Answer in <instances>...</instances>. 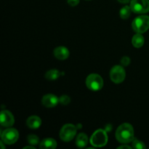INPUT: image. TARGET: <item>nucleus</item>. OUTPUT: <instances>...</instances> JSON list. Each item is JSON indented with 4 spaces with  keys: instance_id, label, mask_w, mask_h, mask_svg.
Segmentation results:
<instances>
[{
    "instance_id": "nucleus-1",
    "label": "nucleus",
    "mask_w": 149,
    "mask_h": 149,
    "mask_svg": "<svg viewBox=\"0 0 149 149\" xmlns=\"http://www.w3.org/2000/svg\"><path fill=\"white\" fill-rule=\"evenodd\" d=\"M116 138L121 143H128L134 140V129L130 124L124 123L117 128Z\"/></svg>"
},
{
    "instance_id": "nucleus-2",
    "label": "nucleus",
    "mask_w": 149,
    "mask_h": 149,
    "mask_svg": "<svg viewBox=\"0 0 149 149\" xmlns=\"http://www.w3.org/2000/svg\"><path fill=\"white\" fill-rule=\"evenodd\" d=\"M132 29L136 33H143L149 29V16L141 15L137 17L132 23Z\"/></svg>"
},
{
    "instance_id": "nucleus-3",
    "label": "nucleus",
    "mask_w": 149,
    "mask_h": 149,
    "mask_svg": "<svg viewBox=\"0 0 149 149\" xmlns=\"http://www.w3.org/2000/svg\"><path fill=\"white\" fill-rule=\"evenodd\" d=\"M108 135L103 130H97L92 135L90 138V143L95 147H103L107 144Z\"/></svg>"
},
{
    "instance_id": "nucleus-4",
    "label": "nucleus",
    "mask_w": 149,
    "mask_h": 149,
    "mask_svg": "<svg viewBox=\"0 0 149 149\" xmlns=\"http://www.w3.org/2000/svg\"><path fill=\"white\" fill-rule=\"evenodd\" d=\"M86 85L92 91H98L103 87V80L100 75L91 74L87 77Z\"/></svg>"
},
{
    "instance_id": "nucleus-5",
    "label": "nucleus",
    "mask_w": 149,
    "mask_h": 149,
    "mask_svg": "<svg viewBox=\"0 0 149 149\" xmlns=\"http://www.w3.org/2000/svg\"><path fill=\"white\" fill-rule=\"evenodd\" d=\"M77 134V127L71 124L64 125L60 132V138L65 142L71 141Z\"/></svg>"
},
{
    "instance_id": "nucleus-6",
    "label": "nucleus",
    "mask_w": 149,
    "mask_h": 149,
    "mask_svg": "<svg viewBox=\"0 0 149 149\" xmlns=\"http://www.w3.org/2000/svg\"><path fill=\"white\" fill-rule=\"evenodd\" d=\"M18 131L14 128L6 129L1 133V141L7 145L14 144L18 140Z\"/></svg>"
},
{
    "instance_id": "nucleus-7",
    "label": "nucleus",
    "mask_w": 149,
    "mask_h": 149,
    "mask_svg": "<svg viewBox=\"0 0 149 149\" xmlns=\"http://www.w3.org/2000/svg\"><path fill=\"white\" fill-rule=\"evenodd\" d=\"M130 7L135 13H146L149 12V0H132Z\"/></svg>"
},
{
    "instance_id": "nucleus-8",
    "label": "nucleus",
    "mask_w": 149,
    "mask_h": 149,
    "mask_svg": "<svg viewBox=\"0 0 149 149\" xmlns=\"http://www.w3.org/2000/svg\"><path fill=\"white\" fill-rule=\"evenodd\" d=\"M126 74L124 68L121 65H115L110 71V78L116 84L122 83L125 80Z\"/></svg>"
},
{
    "instance_id": "nucleus-9",
    "label": "nucleus",
    "mask_w": 149,
    "mask_h": 149,
    "mask_svg": "<svg viewBox=\"0 0 149 149\" xmlns=\"http://www.w3.org/2000/svg\"><path fill=\"white\" fill-rule=\"evenodd\" d=\"M0 122L2 127H10L14 125V116L12 114V113H10L8 111H1V114H0Z\"/></svg>"
},
{
    "instance_id": "nucleus-10",
    "label": "nucleus",
    "mask_w": 149,
    "mask_h": 149,
    "mask_svg": "<svg viewBox=\"0 0 149 149\" xmlns=\"http://www.w3.org/2000/svg\"><path fill=\"white\" fill-rule=\"evenodd\" d=\"M42 104L47 108H53L58 104L59 98L56 95L52 94H48L42 97Z\"/></svg>"
},
{
    "instance_id": "nucleus-11",
    "label": "nucleus",
    "mask_w": 149,
    "mask_h": 149,
    "mask_svg": "<svg viewBox=\"0 0 149 149\" xmlns=\"http://www.w3.org/2000/svg\"><path fill=\"white\" fill-rule=\"evenodd\" d=\"M54 55L55 58L58 60H65L69 56V51L65 47H56L54 50Z\"/></svg>"
},
{
    "instance_id": "nucleus-12",
    "label": "nucleus",
    "mask_w": 149,
    "mask_h": 149,
    "mask_svg": "<svg viewBox=\"0 0 149 149\" xmlns=\"http://www.w3.org/2000/svg\"><path fill=\"white\" fill-rule=\"evenodd\" d=\"M26 125L31 129H37L42 125V120L37 116H31L28 118L26 121Z\"/></svg>"
},
{
    "instance_id": "nucleus-13",
    "label": "nucleus",
    "mask_w": 149,
    "mask_h": 149,
    "mask_svg": "<svg viewBox=\"0 0 149 149\" xmlns=\"http://www.w3.org/2000/svg\"><path fill=\"white\" fill-rule=\"evenodd\" d=\"M57 147V143L52 138H45L39 144L40 148L54 149Z\"/></svg>"
},
{
    "instance_id": "nucleus-14",
    "label": "nucleus",
    "mask_w": 149,
    "mask_h": 149,
    "mask_svg": "<svg viewBox=\"0 0 149 149\" xmlns=\"http://www.w3.org/2000/svg\"><path fill=\"white\" fill-rule=\"evenodd\" d=\"M88 143V138L87 135L84 133L79 134L76 139V145L79 148H84Z\"/></svg>"
},
{
    "instance_id": "nucleus-15",
    "label": "nucleus",
    "mask_w": 149,
    "mask_h": 149,
    "mask_svg": "<svg viewBox=\"0 0 149 149\" xmlns=\"http://www.w3.org/2000/svg\"><path fill=\"white\" fill-rule=\"evenodd\" d=\"M132 43L135 47L140 48L144 44V37L141 35V33H138L133 36L132 39Z\"/></svg>"
},
{
    "instance_id": "nucleus-16",
    "label": "nucleus",
    "mask_w": 149,
    "mask_h": 149,
    "mask_svg": "<svg viewBox=\"0 0 149 149\" xmlns=\"http://www.w3.org/2000/svg\"><path fill=\"white\" fill-rule=\"evenodd\" d=\"M60 76H61V73L58 70L51 69L46 73L45 78L48 80H50V81H54V80H56L57 79L59 78Z\"/></svg>"
},
{
    "instance_id": "nucleus-17",
    "label": "nucleus",
    "mask_w": 149,
    "mask_h": 149,
    "mask_svg": "<svg viewBox=\"0 0 149 149\" xmlns=\"http://www.w3.org/2000/svg\"><path fill=\"white\" fill-rule=\"evenodd\" d=\"M131 12H132V10H131L130 6H125L124 7H122L119 13L121 18L124 19V20L129 18L131 15Z\"/></svg>"
},
{
    "instance_id": "nucleus-18",
    "label": "nucleus",
    "mask_w": 149,
    "mask_h": 149,
    "mask_svg": "<svg viewBox=\"0 0 149 149\" xmlns=\"http://www.w3.org/2000/svg\"><path fill=\"white\" fill-rule=\"evenodd\" d=\"M27 141L29 144L33 146H36L39 143V138L35 135H29L27 138Z\"/></svg>"
},
{
    "instance_id": "nucleus-19",
    "label": "nucleus",
    "mask_w": 149,
    "mask_h": 149,
    "mask_svg": "<svg viewBox=\"0 0 149 149\" xmlns=\"http://www.w3.org/2000/svg\"><path fill=\"white\" fill-rule=\"evenodd\" d=\"M132 148L136 149H144L146 148V146L144 145L142 141H140L137 139H134L132 141Z\"/></svg>"
},
{
    "instance_id": "nucleus-20",
    "label": "nucleus",
    "mask_w": 149,
    "mask_h": 149,
    "mask_svg": "<svg viewBox=\"0 0 149 149\" xmlns=\"http://www.w3.org/2000/svg\"><path fill=\"white\" fill-rule=\"evenodd\" d=\"M71 101V99L67 95H62L59 97V102L62 105H68Z\"/></svg>"
},
{
    "instance_id": "nucleus-21",
    "label": "nucleus",
    "mask_w": 149,
    "mask_h": 149,
    "mask_svg": "<svg viewBox=\"0 0 149 149\" xmlns=\"http://www.w3.org/2000/svg\"><path fill=\"white\" fill-rule=\"evenodd\" d=\"M130 58H128L127 56L123 57V58H122V60H121V63H122L124 66L128 65L130 64Z\"/></svg>"
},
{
    "instance_id": "nucleus-22",
    "label": "nucleus",
    "mask_w": 149,
    "mask_h": 149,
    "mask_svg": "<svg viewBox=\"0 0 149 149\" xmlns=\"http://www.w3.org/2000/svg\"><path fill=\"white\" fill-rule=\"evenodd\" d=\"M79 1L80 0H68V4L70 6L74 7V6H77L79 3Z\"/></svg>"
},
{
    "instance_id": "nucleus-23",
    "label": "nucleus",
    "mask_w": 149,
    "mask_h": 149,
    "mask_svg": "<svg viewBox=\"0 0 149 149\" xmlns=\"http://www.w3.org/2000/svg\"><path fill=\"white\" fill-rule=\"evenodd\" d=\"M118 1L120 3H122V4H127V3L130 1V0H118Z\"/></svg>"
},
{
    "instance_id": "nucleus-24",
    "label": "nucleus",
    "mask_w": 149,
    "mask_h": 149,
    "mask_svg": "<svg viewBox=\"0 0 149 149\" xmlns=\"http://www.w3.org/2000/svg\"><path fill=\"white\" fill-rule=\"evenodd\" d=\"M118 148H127V149H131L130 146H119Z\"/></svg>"
},
{
    "instance_id": "nucleus-25",
    "label": "nucleus",
    "mask_w": 149,
    "mask_h": 149,
    "mask_svg": "<svg viewBox=\"0 0 149 149\" xmlns=\"http://www.w3.org/2000/svg\"><path fill=\"white\" fill-rule=\"evenodd\" d=\"M24 148H33V149H34L33 147H31V146H26Z\"/></svg>"
}]
</instances>
